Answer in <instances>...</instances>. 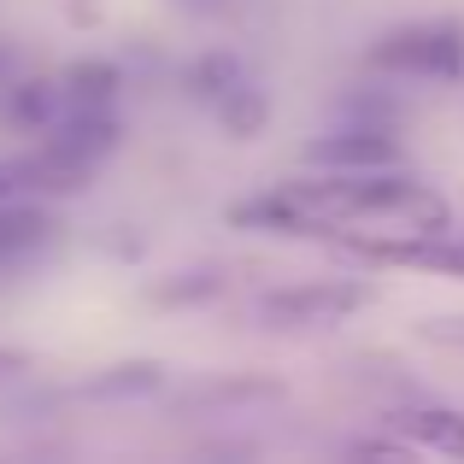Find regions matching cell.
Masks as SVG:
<instances>
[{
    "label": "cell",
    "instance_id": "obj_1",
    "mask_svg": "<svg viewBox=\"0 0 464 464\" xmlns=\"http://www.w3.org/2000/svg\"><path fill=\"white\" fill-rule=\"evenodd\" d=\"M364 65L376 77H423V82H459L464 77V24L459 18H423L376 35Z\"/></svg>",
    "mask_w": 464,
    "mask_h": 464
},
{
    "label": "cell",
    "instance_id": "obj_2",
    "mask_svg": "<svg viewBox=\"0 0 464 464\" xmlns=\"http://www.w3.org/2000/svg\"><path fill=\"white\" fill-rule=\"evenodd\" d=\"M371 300H376V288L359 283V276H317V283L259 295L253 312H259L265 329H329V324H347L353 312H364Z\"/></svg>",
    "mask_w": 464,
    "mask_h": 464
},
{
    "label": "cell",
    "instance_id": "obj_3",
    "mask_svg": "<svg viewBox=\"0 0 464 464\" xmlns=\"http://www.w3.org/2000/svg\"><path fill=\"white\" fill-rule=\"evenodd\" d=\"M324 241H335L347 259L359 265H406V271H441V276H464V236H411V229H400V236H347V229L329 224Z\"/></svg>",
    "mask_w": 464,
    "mask_h": 464
},
{
    "label": "cell",
    "instance_id": "obj_4",
    "mask_svg": "<svg viewBox=\"0 0 464 464\" xmlns=\"http://www.w3.org/2000/svg\"><path fill=\"white\" fill-rule=\"evenodd\" d=\"M300 159L312 170H388V165H406V148L394 141L388 124H341L329 136H312Z\"/></svg>",
    "mask_w": 464,
    "mask_h": 464
},
{
    "label": "cell",
    "instance_id": "obj_5",
    "mask_svg": "<svg viewBox=\"0 0 464 464\" xmlns=\"http://www.w3.org/2000/svg\"><path fill=\"white\" fill-rule=\"evenodd\" d=\"M288 400V382L283 376H200V382L177 388L170 394V411H253V406H283Z\"/></svg>",
    "mask_w": 464,
    "mask_h": 464
},
{
    "label": "cell",
    "instance_id": "obj_6",
    "mask_svg": "<svg viewBox=\"0 0 464 464\" xmlns=\"http://www.w3.org/2000/svg\"><path fill=\"white\" fill-rule=\"evenodd\" d=\"M42 141L101 170V159L118 153V141H124V124L112 118V106H65V112L42 130Z\"/></svg>",
    "mask_w": 464,
    "mask_h": 464
},
{
    "label": "cell",
    "instance_id": "obj_7",
    "mask_svg": "<svg viewBox=\"0 0 464 464\" xmlns=\"http://www.w3.org/2000/svg\"><path fill=\"white\" fill-rule=\"evenodd\" d=\"M12 170H18V188L24 194H47V200H59V194H82L94 182V165H82V159L59 153V148H30L12 159Z\"/></svg>",
    "mask_w": 464,
    "mask_h": 464
},
{
    "label": "cell",
    "instance_id": "obj_8",
    "mask_svg": "<svg viewBox=\"0 0 464 464\" xmlns=\"http://www.w3.org/2000/svg\"><path fill=\"white\" fill-rule=\"evenodd\" d=\"M388 430L406 435L423 453L464 459V411H453V406H400V411H388Z\"/></svg>",
    "mask_w": 464,
    "mask_h": 464
},
{
    "label": "cell",
    "instance_id": "obj_9",
    "mask_svg": "<svg viewBox=\"0 0 464 464\" xmlns=\"http://www.w3.org/2000/svg\"><path fill=\"white\" fill-rule=\"evenodd\" d=\"M229 224L236 229H265V236H317L312 212L288 188H271V194H253V200L229 206Z\"/></svg>",
    "mask_w": 464,
    "mask_h": 464
},
{
    "label": "cell",
    "instance_id": "obj_10",
    "mask_svg": "<svg viewBox=\"0 0 464 464\" xmlns=\"http://www.w3.org/2000/svg\"><path fill=\"white\" fill-rule=\"evenodd\" d=\"M53 212L47 206H24V200H6L0 206V265H18L30 253H42L53 241Z\"/></svg>",
    "mask_w": 464,
    "mask_h": 464
},
{
    "label": "cell",
    "instance_id": "obj_11",
    "mask_svg": "<svg viewBox=\"0 0 464 464\" xmlns=\"http://www.w3.org/2000/svg\"><path fill=\"white\" fill-rule=\"evenodd\" d=\"M241 77H247V65H241L229 47H218V53H200L188 71H182V94H188V101H200V106H218Z\"/></svg>",
    "mask_w": 464,
    "mask_h": 464
},
{
    "label": "cell",
    "instance_id": "obj_12",
    "mask_svg": "<svg viewBox=\"0 0 464 464\" xmlns=\"http://www.w3.org/2000/svg\"><path fill=\"white\" fill-rule=\"evenodd\" d=\"M165 388V371H159L153 359H124V364H112V371H101L82 394L89 400H148Z\"/></svg>",
    "mask_w": 464,
    "mask_h": 464
},
{
    "label": "cell",
    "instance_id": "obj_13",
    "mask_svg": "<svg viewBox=\"0 0 464 464\" xmlns=\"http://www.w3.org/2000/svg\"><path fill=\"white\" fill-rule=\"evenodd\" d=\"M118 65L112 59H77V65L59 77V94H65V106H112L118 94Z\"/></svg>",
    "mask_w": 464,
    "mask_h": 464
},
{
    "label": "cell",
    "instance_id": "obj_14",
    "mask_svg": "<svg viewBox=\"0 0 464 464\" xmlns=\"http://www.w3.org/2000/svg\"><path fill=\"white\" fill-rule=\"evenodd\" d=\"M265 118H271V101H265V89H253L247 77H241L236 89H229L224 101H218V124H224L236 141L265 136Z\"/></svg>",
    "mask_w": 464,
    "mask_h": 464
},
{
    "label": "cell",
    "instance_id": "obj_15",
    "mask_svg": "<svg viewBox=\"0 0 464 464\" xmlns=\"http://www.w3.org/2000/svg\"><path fill=\"white\" fill-rule=\"evenodd\" d=\"M65 112V94H59V82H18V89H12V101H6V118L18 130H35V136H42L47 124H53V118Z\"/></svg>",
    "mask_w": 464,
    "mask_h": 464
},
{
    "label": "cell",
    "instance_id": "obj_16",
    "mask_svg": "<svg viewBox=\"0 0 464 464\" xmlns=\"http://www.w3.org/2000/svg\"><path fill=\"white\" fill-rule=\"evenodd\" d=\"M218 295H224V276H212V271H188V276L153 283V306H200V300H218Z\"/></svg>",
    "mask_w": 464,
    "mask_h": 464
},
{
    "label": "cell",
    "instance_id": "obj_17",
    "mask_svg": "<svg viewBox=\"0 0 464 464\" xmlns=\"http://www.w3.org/2000/svg\"><path fill=\"white\" fill-rule=\"evenodd\" d=\"M394 118H400V101H388L382 89H353L341 101V124H388L394 130Z\"/></svg>",
    "mask_w": 464,
    "mask_h": 464
},
{
    "label": "cell",
    "instance_id": "obj_18",
    "mask_svg": "<svg viewBox=\"0 0 464 464\" xmlns=\"http://www.w3.org/2000/svg\"><path fill=\"white\" fill-rule=\"evenodd\" d=\"M6 200H24V188H18V170H12V159H0V206Z\"/></svg>",
    "mask_w": 464,
    "mask_h": 464
},
{
    "label": "cell",
    "instance_id": "obj_19",
    "mask_svg": "<svg viewBox=\"0 0 464 464\" xmlns=\"http://www.w3.org/2000/svg\"><path fill=\"white\" fill-rule=\"evenodd\" d=\"M30 371V353H0V376H18Z\"/></svg>",
    "mask_w": 464,
    "mask_h": 464
},
{
    "label": "cell",
    "instance_id": "obj_20",
    "mask_svg": "<svg viewBox=\"0 0 464 464\" xmlns=\"http://www.w3.org/2000/svg\"><path fill=\"white\" fill-rule=\"evenodd\" d=\"M177 6H182V12H229L236 0H177Z\"/></svg>",
    "mask_w": 464,
    "mask_h": 464
},
{
    "label": "cell",
    "instance_id": "obj_21",
    "mask_svg": "<svg viewBox=\"0 0 464 464\" xmlns=\"http://www.w3.org/2000/svg\"><path fill=\"white\" fill-rule=\"evenodd\" d=\"M6 65H12V59H6V47H0V77H6Z\"/></svg>",
    "mask_w": 464,
    "mask_h": 464
}]
</instances>
